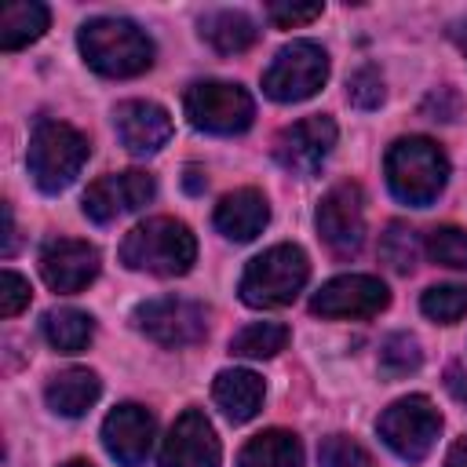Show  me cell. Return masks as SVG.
I'll use <instances>...</instances> for the list:
<instances>
[{"instance_id": "obj_4", "label": "cell", "mask_w": 467, "mask_h": 467, "mask_svg": "<svg viewBox=\"0 0 467 467\" xmlns=\"http://www.w3.org/2000/svg\"><path fill=\"white\" fill-rule=\"evenodd\" d=\"M310 277L306 252L299 244H274L263 255H255L241 274V299L248 306L270 310L292 303Z\"/></svg>"}, {"instance_id": "obj_10", "label": "cell", "mask_w": 467, "mask_h": 467, "mask_svg": "<svg viewBox=\"0 0 467 467\" xmlns=\"http://www.w3.org/2000/svg\"><path fill=\"white\" fill-rule=\"evenodd\" d=\"M332 146H336V120L325 113H310V117L288 124L274 139V157L292 175H314L325 164Z\"/></svg>"}, {"instance_id": "obj_30", "label": "cell", "mask_w": 467, "mask_h": 467, "mask_svg": "<svg viewBox=\"0 0 467 467\" xmlns=\"http://www.w3.org/2000/svg\"><path fill=\"white\" fill-rule=\"evenodd\" d=\"M317 460H321V467H376L372 456L347 434H328L317 449Z\"/></svg>"}, {"instance_id": "obj_14", "label": "cell", "mask_w": 467, "mask_h": 467, "mask_svg": "<svg viewBox=\"0 0 467 467\" xmlns=\"http://www.w3.org/2000/svg\"><path fill=\"white\" fill-rule=\"evenodd\" d=\"M40 274L55 292H80L99 277V252L77 237H51L40 248Z\"/></svg>"}, {"instance_id": "obj_29", "label": "cell", "mask_w": 467, "mask_h": 467, "mask_svg": "<svg viewBox=\"0 0 467 467\" xmlns=\"http://www.w3.org/2000/svg\"><path fill=\"white\" fill-rule=\"evenodd\" d=\"M420 361H423V350H420L416 336H409V332L390 336L383 343V350H379V368L387 376H409V372L420 368Z\"/></svg>"}, {"instance_id": "obj_3", "label": "cell", "mask_w": 467, "mask_h": 467, "mask_svg": "<svg viewBox=\"0 0 467 467\" xmlns=\"http://www.w3.org/2000/svg\"><path fill=\"white\" fill-rule=\"evenodd\" d=\"M80 55L102 77H139L153 66V40L128 18H91L80 29Z\"/></svg>"}, {"instance_id": "obj_19", "label": "cell", "mask_w": 467, "mask_h": 467, "mask_svg": "<svg viewBox=\"0 0 467 467\" xmlns=\"http://www.w3.org/2000/svg\"><path fill=\"white\" fill-rule=\"evenodd\" d=\"M212 398L230 423H248L263 409V379L248 368H223L212 383Z\"/></svg>"}, {"instance_id": "obj_6", "label": "cell", "mask_w": 467, "mask_h": 467, "mask_svg": "<svg viewBox=\"0 0 467 467\" xmlns=\"http://www.w3.org/2000/svg\"><path fill=\"white\" fill-rule=\"evenodd\" d=\"M182 109L190 117L193 128L212 131V135H237L252 124L255 117V102L241 84H226V80H197L186 88Z\"/></svg>"}, {"instance_id": "obj_34", "label": "cell", "mask_w": 467, "mask_h": 467, "mask_svg": "<svg viewBox=\"0 0 467 467\" xmlns=\"http://www.w3.org/2000/svg\"><path fill=\"white\" fill-rule=\"evenodd\" d=\"M460 109H463V99H460L456 88H438V91H431V95L423 99V106H420V113L431 117V120H456Z\"/></svg>"}, {"instance_id": "obj_12", "label": "cell", "mask_w": 467, "mask_h": 467, "mask_svg": "<svg viewBox=\"0 0 467 467\" xmlns=\"http://www.w3.org/2000/svg\"><path fill=\"white\" fill-rule=\"evenodd\" d=\"M317 234L336 255H354L365 241V208H361V186L339 182L325 193L317 204Z\"/></svg>"}, {"instance_id": "obj_28", "label": "cell", "mask_w": 467, "mask_h": 467, "mask_svg": "<svg viewBox=\"0 0 467 467\" xmlns=\"http://www.w3.org/2000/svg\"><path fill=\"white\" fill-rule=\"evenodd\" d=\"M427 255L438 266L467 270V230H460V226H434L427 234Z\"/></svg>"}, {"instance_id": "obj_40", "label": "cell", "mask_w": 467, "mask_h": 467, "mask_svg": "<svg viewBox=\"0 0 467 467\" xmlns=\"http://www.w3.org/2000/svg\"><path fill=\"white\" fill-rule=\"evenodd\" d=\"M66 467H91V463H88V460H69Z\"/></svg>"}, {"instance_id": "obj_20", "label": "cell", "mask_w": 467, "mask_h": 467, "mask_svg": "<svg viewBox=\"0 0 467 467\" xmlns=\"http://www.w3.org/2000/svg\"><path fill=\"white\" fill-rule=\"evenodd\" d=\"M102 394V383L91 368H66L58 376H51L44 398L58 416H84Z\"/></svg>"}, {"instance_id": "obj_15", "label": "cell", "mask_w": 467, "mask_h": 467, "mask_svg": "<svg viewBox=\"0 0 467 467\" xmlns=\"http://www.w3.org/2000/svg\"><path fill=\"white\" fill-rule=\"evenodd\" d=\"M219 460H223V449L208 416L201 409H186L164 438L161 467H219Z\"/></svg>"}, {"instance_id": "obj_37", "label": "cell", "mask_w": 467, "mask_h": 467, "mask_svg": "<svg viewBox=\"0 0 467 467\" xmlns=\"http://www.w3.org/2000/svg\"><path fill=\"white\" fill-rule=\"evenodd\" d=\"M4 255L15 252V215H11V204H4Z\"/></svg>"}, {"instance_id": "obj_23", "label": "cell", "mask_w": 467, "mask_h": 467, "mask_svg": "<svg viewBox=\"0 0 467 467\" xmlns=\"http://www.w3.org/2000/svg\"><path fill=\"white\" fill-rule=\"evenodd\" d=\"M201 36L223 51V55H237V51H248L259 36L255 22L244 15V11H212L201 18Z\"/></svg>"}, {"instance_id": "obj_13", "label": "cell", "mask_w": 467, "mask_h": 467, "mask_svg": "<svg viewBox=\"0 0 467 467\" xmlns=\"http://www.w3.org/2000/svg\"><path fill=\"white\" fill-rule=\"evenodd\" d=\"M157 193V182L150 171H117V175H102L88 186L84 193V215L95 223H113L124 212H139L142 204H150Z\"/></svg>"}, {"instance_id": "obj_27", "label": "cell", "mask_w": 467, "mask_h": 467, "mask_svg": "<svg viewBox=\"0 0 467 467\" xmlns=\"http://www.w3.org/2000/svg\"><path fill=\"white\" fill-rule=\"evenodd\" d=\"M420 310L438 325H456L467 314V285H434L423 292Z\"/></svg>"}, {"instance_id": "obj_35", "label": "cell", "mask_w": 467, "mask_h": 467, "mask_svg": "<svg viewBox=\"0 0 467 467\" xmlns=\"http://www.w3.org/2000/svg\"><path fill=\"white\" fill-rule=\"evenodd\" d=\"M445 387L456 401H467V368L463 365H449L445 368Z\"/></svg>"}, {"instance_id": "obj_31", "label": "cell", "mask_w": 467, "mask_h": 467, "mask_svg": "<svg viewBox=\"0 0 467 467\" xmlns=\"http://www.w3.org/2000/svg\"><path fill=\"white\" fill-rule=\"evenodd\" d=\"M347 99H350V106H358V109H376V106L383 102V77H379V69H376V66H361V69L347 80Z\"/></svg>"}, {"instance_id": "obj_36", "label": "cell", "mask_w": 467, "mask_h": 467, "mask_svg": "<svg viewBox=\"0 0 467 467\" xmlns=\"http://www.w3.org/2000/svg\"><path fill=\"white\" fill-rule=\"evenodd\" d=\"M182 186H186V193H201V190H204V175H201V168H197V164H186Z\"/></svg>"}, {"instance_id": "obj_26", "label": "cell", "mask_w": 467, "mask_h": 467, "mask_svg": "<svg viewBox=\"0 0 467 467\" xmlns=\"http://www.w3.org/2000/svg\"><path fill=\"white\" fill-rule=\"evenodd\" d=\"M379 255H383V263L390 270L412 274L416 270V259H420V241H416V234L405 223H390L387 234L379 237Z\"/></svg>"}, {"instance_id": "obj_38", "label": "cell", "mask_w": 467, "mask_h": 467, "mask_svg": "<svg viewBox=\"0 0 467 467\" xmlns=\"http://www.w3.org/2000/svg\"><path fill=\"white\" fill-rule=\"evenodd\" d=\"M445 467H467V438H460V441L449 449V456H445Z\"/></svg>"}, {"instance_id": "obj_2", "label": "cell", "mask_w": 467, "mask_h": 467, "mask_svg": "<svg viewBox=\"0 0 467 467\" xmlns=\"http://www.w3.org/2000/svg\"><path fill=\"white\" fill-rule=\"evenodd\" d=\"M387 182H390V193L412 208H427L438 201V193L445 190V179H449V157L441 153L438 142L423 139V135H409V139H398L390 150H387Z\"/></svg>"}, {"instance_id": "obj_17", "label": "cell", "mask_w": 467, "mask_h": 467, "mask_svg": "<svg viewBox=\"0 0 467 467\" xmlns=\"http://www.w3.org/2000/svg\"><path fill=\"white\" fill-rule=\"evenodd\" d=\"M113 128L124 142V150L131 153H157L168 139H171V117L164 106L157 102H146V99H131V102H120L117 113H113Z\"/></svg>"}, {"instance_id": "obj_18", "label": "cell", "mask_w": 467, "mask_h": 467, "mask_svg": "<svg viewBox=\"0 0 467 467\" xmlns=\"http://www.w3.org/2000/svg\"><path fill=\"white\" fill-rule=\"evenodd\" d=\"M270 219V204L259 190L244 186V190H234L226 193L219 204H215V230L230 241H252L263 234Z\"/></svg>"}, {"instance_id": "obj_24", "label": "cell", "mask_w": 467, "mask_h": 467, "mask_svg": "<svg viewBox=\"0 0 467 467\" xmlns=\"http://www.w3.org/2000/svg\"><path fill=\"white\" fill-rule=\"evenodd\" d=\"M44 29H47V7L36 0H18L0 11V47L4 51H18V47L33 44Z\"/></svg>"}, {"instance_id": "obj_39", "label": "cell", "mask_w": 467, "mask_h": 467, "mask_svg": "<svg viewBox=\"0 0 467 467\" xmlns=\"http://www.w3.org/2000/svg\"><path fill=\"white\" fill-rule=\"evenodd\" d=\"M449 36L456 40V47L467 55V18L463 22H452V29H449Z\"/></svg>"}, {"instance_id": "obj_7", "label": "cell", "mask_w": 467, "mask_h": 467, "mask_svg": "<svg viewBox=\"0 0 467 467\" xmlns=\"http://www.w3.org/2000/svg\"><path fill=\"white\" fill-rule=\"evenodd\" d=\"M376 431L379 438L409 463H420L434 441H438V431H441V412L434 409V401L427 394H409V398H398L379 420H376Z\"/></svg>"}, {"instance_id": "obj_32", "label": "cell", "mask_w": 467, "mask_h": 467, "mask_svg": "<svg viewBox=\"0 0 467 467\" xmlns=\"http://www.w3.org/2000/svg\"><path fill=\"white\" fill-rule=\"evenodd\" d=\"M266 18L277 29H296L321 18V4H266Z\"/></svg>"}, {"instance_id": "obj_16", "label": "cell", "mask_w": 467, "mask_h": 467, "mask_svg": "<svg viewBox=\"0 0 467 467\" xmlns=\"http://www.w3.org/2000/svg\"><path fill=\"white\" fill-rule=\"evenodd\" d=\"M102 445L117 463L142 467V460L150 456V445H153V416L135 401L117 405L102 423Z\"/></svg>"}, {"instance_id": "obj_11", "label": "cell", "mask_w": 467, "mask_h": 467, "mask_svg": "<svg viewBox=\"0 0 467 467\" xmlns=\"http://www.w3.org/2000/svg\"><path fill=\"white\" fill-rule=\"evenodd\" d=\"M387 303H390V292L379 277L343 274V277L325 281L314 292L310 310L321 317H376L379 310H387Z\"/></svg>"}, {"instance_id": "obj_25", "label": "cell", "mask_w": 467, "mask_h": 467, "mask_svg": "<svg viewBox=\"0 0 467 467\" xmlns=\"http://www.w3.org/2000/svg\"><path fill=\"white\" fill-rule=\"evenodd\" d=\"M285 343H288V328L285 325L252 321L230 339V354H237V358H274L277 350H285Z\"/></svg>"}, {"instance_id": "obj_33", "label": "cell", "mask_w": 467, "mask_h": 467, "mask_svg": "<svg viewBox=\"0 0 467 467\" xmlns=\"http://www.w3.org/2000/svg\"><path fill=\"white\" fill-rule=\"evenodd\" d=\"M26 303H29V281L15 270H4V277H0V314L15 317V314H22Z\"/></svg>"}, {"instance_id": "obj_21", "label": "cell", "mask_w": 467, "mask_h": 467, "mask_svg": "<svg viewBox=\"0 0 467 467\" xmlns=\"http://www.w3.org/2000/svg\"><path fill=\"white\" fill-rule=\"evenodd\" d=\"M40 328H44V339L58 354H80V350H88V343L95 336V317L77 306H58V310L44 314Z\"/></svg>"}, {"instance_id": "obj_8", "label": "cell", "mask_w": 467, "mask_h": 467, "mask_svg": "<svg viewBox=\"0 0 467 467\" xmlns=\"http://www.w3.org/2000/svg\"><path fill=\"white\" fill-rule=\"evenodd\" d=\"M328 77V55L314 40L285 44L263 73V91L274 102H303L310 99Z\"/></svg>"}, {"instance_id": "obj_5", "label": "cell", "mask_w": 467, "mask_h": 467, "mask_svg": "<svg viewBox=\"0 0 467 467\" xmlns=\"http://www.w3.org/2000/svg\"><path fill=\"white\" fill-rule=\"evenodd\" d=\"M88 150L91 146L77 128H69L62 120H40L29 135V157H26L33 182L44 193L66 190L80 175V168L88 161Z\"/></svg>"}, {"instance_id": "obj_9", "label": "cell", "mask_w": 467, "mask_h": 467, "mask_svg": "<svg viewBox=\"0 0 467 467\" xmlns=\"http://www.w3.org/2000/svg\"><path fill=\"white\" fill-rule=\"evenodd\" d=\"M135 328L161 347H190L208 332V310L182 296H157L135 306Z\"/></svg>"}, {"instance_id": "obj_22", "label": "cell", "mask_w": 467, "mask_h": 467, "mask_svg": "<svg viewBox=\"0 0 467 467\" xmlns=\"http://www.w3.org/2000/svg\"><path fill=\"white\" fill-rule=\"evenodd\" d=\"M237 467H303V445L288 431H263L241 449Z\"/></svg>"}, {"instance_id": "obj_1", "label": "cell", "mask_w": 467, "mask_h": 467, "mask_svg": "<svg viewBox=\"0 0 467 467\" xmlns=\"http://www.w3.org/2000/svg\"><path fill=\"white\" fill-rule=\"evenodd\" d=\"M120 259L128 270H146L157 277H179L197 259V241L186 223L157 215L128 230L120 241Z\"/></svg>"}]
</instances>
